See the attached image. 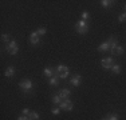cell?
Here are the masks:
<instances>
[{
    "label": "cell",
    "instance_id": "obj_1",
    "mask_svg": "<svg viewBox=\"0 0 126 120\" xmlns=\"http://www.w3.org/2000/svg\"><path fill=\"white\" fill-rule=\"evenodd\" d=\"M74 28H75V31L78 32V34L85 35V34H87V31H89V24H87L86 20H79V22L75 23Z\"/></svg>",
    "mask_w": 126,
    "mask_h": 120
},
{
    "label": "cell",
    "instance_id": "obj_2",
    "mask_svg": "<svg viewBox=\"0 0 126 120\" xmlns=\"http://www.w3.org/2000/svg\"><path fill=\"white\" fill-rule=\"evenodd\" d=\"M55 71H56V75L59 76V79H66V77L68 76V68H67V65H64V64L58 65V67L55 68Z\"/></svg>",
    "mask_w": 126,
    "mask_h": 120
},
{
    "label": "cell",
    "instance_id": "obj_3",
    "mask_svg": "<svg viewBox=\"0 0 126 120\" xmlns=\"http://www.w3.org/2000/svg\"><path fill=\"white\" fill-rule=\"evenodd\" d=\"M5 49H7V52L10 53V55H16L17 51H19V46H17L16 40H11L10 43L5 46Z\"/></svg>",
    "mask_w": 126,
    "mask_h": 120
},
{
    "label": "cell",
    "instance_id": "obj_4",
    "mask_svg": "<svg viewBox=\"0 0 126 120\" xmlns=\"http://www.w3.org/2000/svg\"><path fill=\"white\" fill-rule=\"evenodd\" d=\"M59 108H61V109H63V111H67V112H70V111H73V108H74V103L70 100V99H64V100L61 101Z\"/></svg>",
    "mask_w": 126,
    "mask_h": 120
},
{
    "label": "cell",
    "instance_id": "obj_5",
    "mask_svg": "<svg viewBox=\"0 0 126 120\" xmlns=\"http://www.w3.org/2000/svg\"><path fill=\"white\" fill-rule=\"evenodd\" d=\"M19 88H22V91L23 92H30L32 89V82L30 79H24V80H22V82L19 83Z\"/></svg>",
    "mask_w": 126,
    "mask_h": 120
},
{
    "label": "cell",
    "instance_id": "obj_6",
    "mask_svg": "<svg viewBox=\"0 0 126 120\" xmlns=\"http://www.w3.org/2000/svg\"><path fill=\"white\" fill-rule=\"evenodd\" d=\"M107 43H109V47H110V52H111V55H114V51H115L117 47H118V40H117L114 36H110V37L107 39Z\"/></svg>",
    "mask_w": 126,
    "mask_h": 120
},
{
    "label": "cell",
    "instance_id": "obj_7",
    "mask_svg": "<svg viewBox=\"0 0 126 120\" xmlns=\"http://www.w3.org/2000/svg\"><path fill=\"white\" fill-rule=\"evenodd\" d=\"M101 64H102V67H103L105 70H111V67L114 65V60H113V58H106V59H102Z\"/></svg>",
    "mask_w": 126,
    "mask_h": 120
},
{
    "label": "cell",
    "instance_id": "obj_8",
    "mask_svg": "<svg viewBox=\"0 0 126 120\" xmlns=\"http://www.w3.org/2000/svg\"><path fill=\"white\" fill-rule=\"evenodd\" d=\"M39 41H40V36L36 34V31L31 32V34H30V43H31L32 46H36V44H39Z\"/></svg>",
    "mask_w": 126,
    "mask_h": 120
},
{
    "label": "cell",
    "instance_id": "obj_9",
    "mask_svg": "<svg viewBox=\"0 0 126 120\" xmlns=\"http://www.w3.org/2000/svg\"><path fill=\"white\" fill-rule=\"evenodd\" d=\"M43 73H44V76H46V77H48V79H50V77H52V76H55V75H56V71L54 70V68H51V67H46L43 70ZM56 76H58V75H56Z\"/></svg>",
    "mask_w": 126,
    "mask_h": 120
},
{
    "label": "cell",
    "instance_id": "obj_10",
    "mask_svg": "<svg viewBox=\"0 0 126 120\" xmlns=\"http://www.w3.org/2000/svg\"><path fill=\"white\" fill-rule=\"evenodd\" d=\"M80 82H82V76L80 75H74L73 77H71V80H70V83L73 84L74 87H79L80 85Z\"/></svg>",
    "mask_w": 126,
    "mask_h": 120
},
{
    "label": "cell",
    "instance_id": "obj_11",
    "mask_svg": "<svg viewBox=\"0 0 126 120\" xmlns=\"http://www.w3.org/2000/svg\"><path fill=\"white\" fill-rule=\"evenodd\" d=\"M71 95V91L70 89H62L61 92H59V96H61L62 100H64V99H68Z\"/></svg>",
    "mask_w": 126,
    "mask_h": 120
},
{
    "label": "cell",
    "instance_id": "obj_12",
    "mask_svg": "<svg viewBox=\"0 0 126 120\" xmlns=\"http://www.w3.org/2000/svg\"><path fill=\"white\" fill-rule=\"evenodd\" d=\"M59 80H61V79H59V76H56V75H55V76H52V77H50V79H48V84H50V85L56 87L59 84Z\"/></svg>",
    "mask_w": 126,
    "mask_h": 120
},
{
    "label": "cell",
    "instance_id": "obj_13",
    "mask_svg": "<svg viewBox=\"0 0 126 120\" xmlns=\"http://www.w3.org/2000/svg\"><path fill=\"white\" fill-rule=\"evenodd\" d=\"M4 75H5V77H12L14 75H15V68L12 67V65H10V67H8L7 70H5Z\"/></svg>",
    "mask_w": 126,
    "mask_h": 120
},
{
    "label": "cell",
    "instance_id": "obj_14",
    "mask_svg": "<svg viewBox=\"0 0 126 120\" xmlns=\"http://www.w3.org/2000/svg\"><path fill=\"white\" fill-rule=\"evenodd\" d=\"M98 51H99V52H106V51H110L109 43H107V41H105V43H102L101 46L98 47Z\"/></svg>",
    "mask_w": 126,
    "mask_h": 120
},
{
    "label": "cell",
    "instance_id": "obj_15",
    "mask_svg": "<svg viewBox=\"0 0 126 120\" xmlns=\"http://www.w3.org/2000/svg\"><path fill=\"white\" fill-rule=\"evenodd\" d=\"M28 119H30V120H39V119H40V116H39L38 112L31 111V112H30V115H28Z\"/></svg>",
    "mask_w": 126,
    "mask_h": 120
},
{
    "label": "cell",
    "instance_id": "obj_16",
    "mask_svg": "<svg viewBox=\"0 0 126 120\" xmlns=\"http://www.w3.org/2000/svg\"><path fill=\"white\" fill-rule=\"evenodd\" d=\"M1 41H3V43H5V44H8L11 41V36L8 34H3L1 35Z\"/></svg>",
    "mask_w": 126,
    "mask_h": 120
},
{
    "label": "cell",
    "instance_id": "obj_17",
    "mask_svg": "<svg viewBox=\"0 0 126 120\" xmlns=\"http://www.w3.org/2000/svg\"><path fill=\"white\" fill-rule=\"evenodd\" d=\"M51 101H52L54 104H61L62 99H61V96H59V94H58V95H54L52 99H51Z\"/></svg>",
    "mask_w": 126,
    "mask_h": 120
},
{
    "label": "cell",
    "instance_id": "obj_18",
    "mask_svg": "<svg viewBox=\"0 0 126 120\" xmlns=\"http://www.w3.org/2000/svg\"><path fill=\"white\" fill-rule=\"evenodd\" d=\"M113 3H114V1H111V0H102L101 4H102V7H103V8H107V7H110Z\"/></svg>",
    "mask_w": 126,
    "mask_h": 120
},
{
    "label": "cell",
    "instance_id": "obj_19",
    "mask_svg": "<svg viewBox=\"0 0 126 120\" xmlns=\"http://www.w3.org/2000/svg\"><path fill=\"white\" fill-rule=\"evenodd\" d=\"M124 52H125V49L121 46H118V47L115 48V51H114V55H115V56L117 55H124Z\"/></svg>",
    "mask_w": 126,
    "mask_h": 120
},
{
    "label": "cell",
    "instance_id": "obj_20",
    "mask_svg": "<svg viewBox=\"0 0 126 120\" xmlns=\"http://www.w3.org/2000/svg\"><path fill=\"white\" fill-rule=\"evenodd\" d=\"M46 32H47V29H46V28H43V27H42V28H38V29H36V34H38L39 36L46 35Z\"/></svg>",
    "mask_w": 126,
    "mask_h": 120
},
{
    "label": "cell",
    "instance_id": "obj_21",
    "mask_svg": "<svg viewBox=\"0 0 126 120\" xmlns=\"http://www.w3.org/2000/svg\"><path fill=\"white\" fill-rule=\"evenodd\" d=\"M111 71L114 72V73H119V72H121V67H119L118 64H114L111 67Z\"/></svg>",
    "mask_w": 126,
    "mask_h": 120
},
{
    "label": "cell",
    "instance_id": "obj_22",
    "mask_svg": "<svg viewBox=\"0 0 126 120\" xmlns=\"http://www.w3.org/2000/svg\"><path fill=\"white\" fill-rule=\"evenodd\" d=\"M118 115H115V113H110L109 116H107V120H118Z\"/></svg>",
    "mask_w": 126,
    "mask_h": 120
},
{
    "label": "cell",
    "instance_id": "obj_23",
    "mask_svg": "<svg viewBox=\"0 0 126 120\" xmlns=\"http://www.w3.org/2000/svg\"><path fill=\"white\" fill-rule=\"evenodd\" d=\"M51 112H52L54 115H59V112H61V108H59V107H55V108H52V109H51Z\"/></svg>",
    "mask_w": 126,
    "mask_h": 120
},
{
    "label": "cell",
    "instance_id": "obj_24",
    "mask_svg": "<svg viewBox=\"0 0 126 120\" xmlns=\"http://www.w3.org/2000/svg\"><path fill=\"white\" fill-rule=\"evenodd\" d=\"M80 16H82V20H86L89 17V12L87 11H83L82 13H80Z\"/></svg>",
    "mask_w": 126,
    "mask_h": 120
},
{
    "label": "cell",
    "instance_id": "obj_25",
    "mask_svg": "<svg viewBox=\"0 0 126 120\" xmlns=\"http://www.w3.org/2000/svg\"><path fill=\"white\" fill-rule=\"evenodd\" d=\"M118 20H119V22H125V20H126V12H125V13H122V15H119V17H118Z\"/></svg>",
    "mask_w": 126,
    "mask_h": 120
},
{
    "label": "cell",
    "instance_id": "obj_26",
    "mask_svg": "<svg viewBox=\"0 0 126 120\" xmlns=\"http://www.w3.org/2000/svg\"><path fill=\"white\" fill-rule=\"evenodd\" d=\"M22 112H23V115H26V116H28V115H30V109H28V108H23Z\"/></svg>",
    "mask_w": 126,
    "mask_h": 120
},
{
    "label": "cell",
    "instance_id": "obj_27",
    "mask_svg": "<svg viewBox=\"0 0 126 120\" xmlns=\"http://www.w3.org/2000/svg\"><path fill=\"white\" fill-rule=\"evenodd\" d=\"M17 120H30V119H28V116L22 115V116H19V118H17Z\"/></svg>",
    "mask_w": 126,
    "mask_h": 120
},
{
    "label": "cell",
    "instance_id": "obj_28",
    "mask_svg": "<svg viewBox=\"0 0 126 120\" xmlns=\"http://www.w3.org/2000/svg\"><path fill=\"white\" fill-rule=\"evenodd\" d=\"M101 120H107V116H106V118H103V119H101Z\"/></svg>",
    "mask_w": 126,
    "mask_h": 120
},
{
    "label": "cell",
    "instance_id": "obj_29",
    "mask_svg": "<svg viewBox=\"0 0 126 120\" xmlns=\"http://www.w3.org/2000/svg\"><path fill=\"white\" fill-rule=\"evenodd\" d=\"M125 11H126V5H125Z\"/></svg>",
    "mask_w": 126,
    "mask_h": 120
}]
</instances>
